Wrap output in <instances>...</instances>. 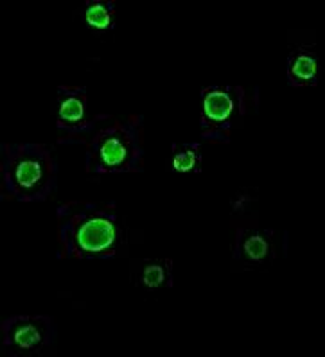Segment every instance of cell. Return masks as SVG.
I'll return each mask as SVG.
<instances>
[{
    "label": "cell",
    "mask_w": 325,
    "mask_h": 357,
    "mask_svg": "<svg viewBox=\"0 0 325 357\" xmlns=\"http://www.w3.org/2000/svg\"><path fill=\"white\" fill-rule=\"evenodd\" d=\"M9 337H11V341L17 344L18 349L31 350L42 343L43 337H45V332L33 319H20L18 324L13 325Z\"/></svg>",
    "instance_id": "obj_3"
},
{
    "label": "cell",
    "mask_w": 325,
    "mask_h": 357,
    "mask_svg": "<svg viewBox=\"0 0 325 357\" xmlns=\"http://www.w3.org/2000/svg\"><path fill=\"white\" fill-rule=\"evenodd\" d=\"M198 147L196 146H186L180 153H176L173 158V165L176 171L180 172H186L190 171V169L195 167L198 164V151H196Z\"/></svg>",
    "instance_id": "obj_9"
},
{
    "label": "cell",
    "mask_w": 325,
    "mask_h": 357,
    "mask_svg": "<svg viewBox=\"0 0 325 357\" xmlns=\"http://www.w3.org/2000/svg\"><path fill=\"white\" fill-rule=\"evenodd\" d=\"M317 76V61L315 58L305 52H300L295 56L292 63V77H295L300 83H308Z\"/></svg>",
    "instance_id": "obj_7"
},
{
    "label": "cell",
    "mask_w": 325,
    "mask_h": 357,
    "mask_svg": "<svg viewBox=\"0 0 325 357\" xmlns=\"http://www.w3.org/2000/svg\"><path fill=\"white\" fill-rule=\"evenodd\" d=\"M76 241L83 252L101 253L112 248L115 243V227L105 215H92L80 225L76 231Z\"/></svg>",
    "instance_id": "obj_1"
},
{
    "label": "cell",
    "mask_w": 325,
    "mask_h": 357,
    "mask_svg": "<svg viewBox=\"0 0 325 357\" xmlns=\"http://www.w3.org/2000/svg\"><path fill=\"white\" fill-rule=\"evenodd\" d=\"M234 109V99L227 90L212 89L203 97V112L209 121L223 122L230 117Z\"/></svg>",
    "instance_id": "obj_2"
},
{
    "label": "cell",
    "mask_w": 325,
    "mask_h": 357,
    "mask_svg": "<svg viewBox=\"0 0 325 357\" xmlns=\"http://www.w3.org/2000/svg\"><path fill=\"white\" fill-rule=\"evenodd\" d=\"M245 253L252 261H261L268 253V241L262 236H250L245 243Z\"/></svg>",
    "instance_id": "obj_10"
},
{
    "label": "cell",
    "mask_w": 325,
    "mask_h": 357,
    "mask_svg": "<svg viewBox=\"0 0 325 357\" xmlns=\"http://www.w3.org/2000/svg\"><path fill=\"white\" fill-rule=\"evenodd\" d=\"M85 18L89 22V26L96 27V29H106L110 26L112 22V13L110 9L106 8V4H101V2H93L86 8Z\"/></svg>",
    "instance_id": "obj_8"
},
{
    "label": "cell",
    "mask_w": 325,
    "mask_h": 357,
    "mask_svg": "<svg viewBox=\"0 0 325 357\" xmlns=\"http://www.w3.org/2000/svg\"><path fill=\"white\" fill-rule=\"evenodd\" d=\"M85 117V99L81 93H65L59 102L61 124H80Z\"/></svg>",
    "instance_id": "obj_6"
},
{
    "label": "cell",
    "mask_w": 325,
    "mask_h": 357,
    "mask_svg": "<svg viewBox=\"0 0 325 357\" xmlns=\"http://www.w3.org/2000/svg\"><path fill=\"white\" fill-rule=\"evenodd\" d=\"M43 176V169L40 160L33 158V156H24L18 160L17 167H15V181L22 189H31L36 183H40Z\"/></svg>",
    "instance_id": "obj_5"
},
{
    "label": "cell",
    "mask_w": 325,
    "mask_h": 357,
    "mask_svg": "<svg viewBox=\"0 0 325 357\" xmlns=\"http://www.w3.org/2000/svg\"><path fill=\"white\" fill-rule=\"evenodd\" d=\"M99 158L101 164L108 169L121 167L126 162L128 146L123 139L119 137H108L99 144Z\"/></svg>",
    "instance_id": "obj_4"
},
{
    "label": "cell",
    "mask_w": 325,
    "mask_h": 357,
    "mask_svg": "<svg viewBox=\"0 0 325 357\" xmlns=\"http://www.w3.org/2000/svg\"><path fill=\"white\" fill-rule=\"evenodd\" d=\"M164 280H165V269L162 264H156V262H153V264H149L148 268L144 269L142 282L148 287L162 286V284H164Z\"/></svg>",
    "instance_id": "obj_11"
}]
</instances>
